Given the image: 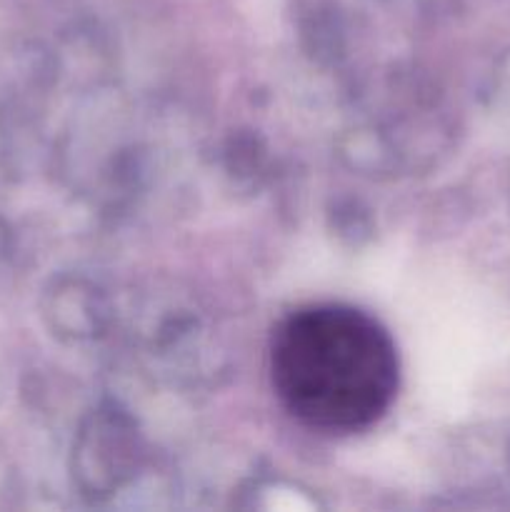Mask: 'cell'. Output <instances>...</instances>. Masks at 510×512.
I'll list each match as a JSON object with an SVG mask.
<instances>
[{"instance_id":"cell-1","label":"cell","mask_w":510,"mask_h":512,"mask_svg":"<svg viewBox=\"0 0 510 512\" xmlns=\"http://www.w3.org/2000/svg\"><path fill=\"white\" fill-rule=\"evenodd\" d=\"M270 378L283 408L328 435L368 430L393 405L400 358L388 330L363 310L318 303L280 320Z\"/></svg>"}]
</instances>
